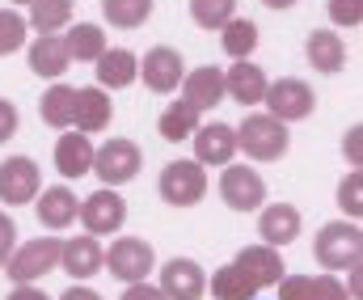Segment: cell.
<instances>
[{"label": "cell", "instance_id": "obj_37", "mask_svg": "<svg viewBox=\"0 0 363 300\" xmlns=\"http://www.w3.org/2000/svg\"><path fill=\"white\" fill-rule=\"evenodd\" d=\"M274 288H279V300H308V275H283Z\"/></svg>", "mask_w": 363, "mask_h": 300}, {"label": "cell", "instance_id": "obj_25", "mask_svg": "<svg viewBox=\"0 0 363 300\" xmlns=\"http://www.w3.org/2000/svg\"><path fill=\"white\" fill-rule=\"evenodd\" d=\"M203 123V114L190 106V101H169L165 110H161V118H157V131H161V140H169V144H178V140H190L194 135V127Z\"/></svg>", "mask_w": 363, "mask_h": 300}, {"label": "cell", "instance_id": "obj_30", "mask_svg": "<svg viewBox=\"0 0 363 300\" xmlns=\"http://www.w3.org/2000/svg\"><path fill=\"white\" fill-rule=\"evenodd\" d=\"M68 21H72V0H30L26 26H34L38 34H60Z\"/></svg>", "mask_w": 363, "mask_h": 300}, {"label": "cell", "instance_id": "obj_18", "mask_svg": "<svg viewBox=\"0 0 363 300\" xmlns=\"http://www.w3.org/2000/svg\"><path fill=\"white\" fill-rule=\"evenodd\" d=\"M258 237H262V245H274V250L291 245V241L300 237V207H291V203H271V207H262V216H258Z\"/></svg>", "mask_w": 363, "mask_h": 300}, {"label": "cell", "instance_id": "obj_38", "mask_svg": "<svg viewBox=\"0 0 363 300\" xmlns=\"http://www.w3.org/2000/svg\"><path fill=\"white\" fill-rule=\"evenodd\" d=\"M13 245H17V224H13V216H9V211H0V267L9 262Z\"/></svg>", "mask_w": 363, "mask_h": 300}, {"label": "cell", "instance_id": "obj_10", "mask_svg": "<svg viewBox=\"0 0 363 300\" xmlns=\"http://www.w3.org/2000/svg\"><path fill=\"white\" fill-rule=\"evenodd\" d=\"M135 77H144V85L152 94H174L186 77V60H182L174 47H152L140 64H135Z\"/></svg>", "mask_w": 363, "mask_h": 300}, {"label": "cell", "instance_id": "obj_5", "mask_svg": "<svg viewBox=\"0 0 363 300\" xmlns=\"http://www.w3.org/2000/svg\"><path fill=\"white\" fill-rule=\"evenodd\" d=\"M140 170H144V152H140L135 140L114 135V140H106L101 148H93V170L89 174L101 178V187H123V182H131Z\"/></svg>", "mask_w": 363, "mask_h": 300}, {"label": "cell", "instance_id": "obj_32", "mask_svg": "<svg viewBox=\"0 0 363 300\" xmlns=\"http://www.w3.org/2000/svg\"><path fill=\"white\" fill-rule=\"evenodd\" d=\"M190 17L203 30H220L224 21L237 17V0H190Z\"/></svg>", "mask_w": 363, "mask_h": 300}, {"label": "cell", "instance_id": "obj_11", "mask_svg": "<svg viewBox=\"0 0 363 300\" xmlns=\"http://www.w3.org/2000/svg\"><path fill=\"white\" fill-rule=\"evenodd\" d=\"M38 191H43V174L30 157H9L0 165V203L21 207V203H34Z\"/></svg>", "mask_w": 363, "mask_h": 300}, {"label": "cell", "instance_id": "obj_44", "mask_svg": "<svg viewBox=\"0 0 363 300\" xmlns=\"http://www.w3.org/2000/svg\"><path fill=\"white\" fill-rule=\"evenodd\" d=\"M262 4H267V9H291L296 0H262Z\"/></svg>", "mask_w": 363, "mask_h": 300}, {"label": "cell", "instance_id": "obj_39", "mask_svg": "<svg viewBox=\"0 0 363 300\" xmlns=\"http://www.w3.org/2000/svg\"><path fill=\"white\" fill-rule=\"evenodd\" d=\"M17 123H21V114H17V106H13L9 98H0V144L17 135Z\"/></svg>", "mask_w": 363, "mask_h": 300}, {"label": "cell", "instance_id": "obj_23", "mask_svg": "<svg viewBox=\"0 0 363 300\" xmlns=\"http://www.w3.org/2000/svg\"><path fill=\"white\" fill-rule=\"evenodd\" d=\"M304 55H308V64L317 72H342L347 68V43L334 30H313L304 38Z\"/></svg>", "mask_w": 363, "mask_h": 300}, {"label": "cell", "instance_id": "obj_9", "mask_svg": "<svg viewBox=\"0 0 363 300\" xmlns=\"http://www.w3.org/2000/svg\"><path fill=\"white\" fill-rule=\"evenodd\" d=\"M220 199L228 203L233 211H254V207L267 203V182H262L258 170H245V165L228 161L224 174H220Z\"/></svg>", "mask_w": 363, "mask_h": 300}, {"label": "cell", "instance_id": "obj_2", "mask_svg": "<svg viewBox=\"0 0 363 300\" xmlns=\"http://www.w3.org/2000/svg\"><path fill=\"white\" fill-rule=\"evenodd\" d=\"M237 148H245V157L254 161H279L291 148L287 123H279L274 114H245V123L237 127Z\"/></svg>", "mask_w": 363, "mask_h": 300}, {"label": "cell", "instance_id": "obj_43", "mask_svg": "<svg viewBox=\"0 0 363 300\" xmlns=\"http://www.w3.org/2000/svg\"><path fill=\"white\" fill-rule=\"evenodd\" d=\"M60 300H101V296H97L93 288H85V284L77 279V284H72V288H68V292H64V296H60Z\"/></svg>", "mask_w": 363, "mask_h": 300}, {"label": "cell", "instance_id": "obj_29", "mask_svg": "<svg viewBox=\"0 0 363 300\" xmlns=\"http://www.w3.org/2000/svg\"><path fill=\"white\" fill-rule=\"evenodd\" d=\"M211 296L216 300H258V288H254V279L237 262H228V267H220L211 275Z\"/></svg>", "mask_w": 363, "mask_h": 300}, {"label": "cell", "instance_id": "obj_41", "mask_svg": "<svg viewBox=\"0 0 363 300\" xmlns=\"http://www.w3.org/2000/svg\"><path fill=\"white\" fill-rule=\"evenodd\" d=\"M363 127L359 123H355V127H351V131H347V140H342V152H347V157H351V170H359L363 165Z\"/></svg>", "mask_w": 363, "mask_h": 300}, {"label": "cell", "instance_id": "obj_1", "mask_svg": "<svg viewBox=\"0 0 363 300\" xmlns=\"http://www.w3.org/2000/svg\"><path fill=\"white\" fill-rule=\"evenodd\" d=\"M313 258L325 271H351L363 258V228L359 220H330L313 237Z\"/></svg>", "mask_w": 363, "mask_h": 300}, {"label": "cell", "instance_id": "obj_27", "mask_svg": "<svg viewBox=\"0 0 363 300\" xmlns=\"http://www.w3.org/2000/svg\"><path fill=\"white\" fill-rule=\"evenodd\" d=\"M220 47H224V55H233V60H250L254 47H258V26H254L250 17L224 21V26H220Z\"/></svg>", "mask_w": 363, "mask_h": 300}, {"label": "cell", "instance_id": "obj_14", "mask_svg": "<svg viewBox=\"0 0 363 300\" xmlns=\"http://www.w3.org/2000/svg\"><path fill=\"white\" fill-rule=\"evenodd\" d=\"M60 271H68L72 279H93V275H101V241H97L93 233L60 241Z\"/></svg>", "mask_w": 363, "mask_h": 300}, {"label": "cell", "instance_id": "obj_22", "mask_svg": "<svg viewBox=\"0 0 363 300\" xmlns=\"http://www.w3.org/2000/svg\"><path fill=\"white\" fill-rule=\"evenodd\" d=\"M77 207H81V199L68 187H47L43 195H34V211H38L43 228H68L77 220Z\"/></svg>", "mask_w": 363, "mask_h": 300}, {"label": "cell", "instance_id": "obj_31", "mask_svg": "<svg viewBox=\"0 0 363 300\" xmlns=\"http://www.w3.org/2000/svg\"><path fill=\"white\" fill-rule=\"evenodd\" d=\"M101 17L118 30H135L152 17V0H101Z\"/></svg>", "mask_w": 363, "mask_h": 300}, {"label": "cell", "instance_id": "obj_4", "mask_svg": "<svg viewBox=\"0 0 363 300\" xmlns=\"http://www.w3.org/2000/svg\"><path fill=\"white\" fill-rule=\"evenodd\" d=\"M101 267L114 279L135 284V279H148L157 271V250L144 237H118V241H110V250H101Z\"/></svg>", "mask_w": 363, "mask_h": 300}, {"label": "cell", "instance_id": "obj_7", "mask_svg": "<svg viewBox=\"0 0 363 300\" xmlns=\"http://www.w3.org/2000/svg\"><path fill=\"white\" fill-rule=\"evenodd\" d=\"M157 191H161V199L174 203V207H194L207 195V170L199 161H169L161 170Z\"/></svg>", "mask_w": 363, "mask_h": 300}, {"label": "cell", "instance_id": "obj_13", "mask_svg": "<svg viewBox=\"0 0 363 300\" xmlns=\"http://www.w3.org/2000/svg\"><path fill=\"white\" fill-rule=\"evenodd\" d=\"M190 140H194L199 165H228L237 157V127H228V123H199Z\"/></svg>", "mask_w": 363, "mask_h": 300}, {"label": "cell", "instance_id": "obj_26", "mask_svg": "<svg viewBox=\"0 0 363 300\" xmlns=\"http://www.w3.org/2000/svg\"><path fill=\"white\" fill-rule=\"evenodd\" d=\"M64 38V47H68V60H85L93 64L101 51H106V30L101 26H93V21H77L68 34H60Z\"/></svg>", "mask_w": 363, "mask_h": 300}, {"label": "cell", "instance_id": "obj_40", "mask_svg": "<svg viewBox=\"0 0 363 300\" xmlns=\"http://www.w3.org/2000/svg\"><path fill=\"white\" fill-rule=\"evenodd\" d=\"M118 300H165V292L157 284H148V279H135V284H127V292Z\"/></svg>", "mask_w": 363, "mask_h": 300}, {"label": "cell", "instance_id": "obj_42", "mask_svg": "<svg viewBox=\"0 0 363 300\" xmlns=\"http://www.w3.org/2000/svg\"><path fill=\"white\" fill-rule=\"evenodd\" d=\"M4 300H51V296H47L43 288H34V284H17V288H13Z\"/></svg>", "mask_w": 363, "mask_h": 300}, {"label": "cell", "instance_id": "obj_19", "mask_svg": "<svg viewBox=\"0 0 363 300\" xmlns=\"http://www.w3.org/2000/svg\"><path fill=\"white\" fill-rule=\"evenodd\" d=\"M233 262L254 279V288H258V292H262V288H274V284L287 275V267H283V258H279V250H274V245H245Z\"/></svg>", "mask_w": 363, "mask_h": 300}, {"label": "cell", "instance_id": "obj_21", "mask_svg": "<svg viewBox=\"0 0 363 300\" xmlns=\"http://www.w3.org/2000/svg\"><path fill=\"white\" fill-rule=\"evenodd\" d=\"M55 170L64 178H85L93 170V140L85 131H68L55 140Z\"/></svg>", "mask_w": 363, "mask_h": 300}, {"label": "cell", "instance_id": "obj_28", "mask_svg": "<svg viewBox=\"0 0 363 300\" xmlns=\"http://www.w3.org/2000/svg\"><path fill=\"white\" fill-rule=\"evenodd\" d=\"M72 106H77V89H72V85H51V89L43 94V101H38V114H43L47 127L68 131V127H72Z\"/></svg>", "mask_w": 363, "mask_h": 300}, {"label": "cell", "instance_id": "obj_34", "mask_svg": "<svg viewBox=\"0 0 363 300\" xmlns=\"http://www.w3.org/2000/svg\"><path fill=\"white\" fill-rule=\"evenodd\" d=\"M338 207L347 211V220H359L363 216V174L351 170L342 182H338Z\"/></svg>", "mask_w": 363, "mask_h": 300}, {"label": "cell", "instance_id": "obj_3", "mask_svg": "<svg viewBox=\"0 0 363 300\" xmlns=\"http://www.w3.org/2000/svg\"><path fill=\"white\" fill-rule=\"evenodd\" d=\"M4 271L13 284H38L43 275L60 271V237H34L26 245H13Z\"/></svg>", "mask_w": 363, "mask_h": 300}, {"label": "cell", "instance_id": "obj_20", "mask_svg": "<svg viewBox=\"0 0 363 300\" xmlns=\"http://www.w3.org/2000/svg\"><path fill=\"white\" fill-rule=\"evenodd\" d=\"M97 68V85L110 94V89H127V85H135L140 77H135V64H140V55L135 51H127V47H106L97 60H93Z\"/></svg>", "mask_w": 363, "mask_h": 300}, {"label": "cell", "instance_id": "obj_15", "mask_svg": "<svg viewBox=\"0 0 363 300\" xmlns=\"http://www.w3.org/2000/svg\"><path fill=\"white\" fill-rule=\"evenodd\" d=\"M267 85L271 81L254 60H233V68H224V98L241 101V106H258Z\"/></svg>", "mask_w": 363, "mask_h": 300}, {"label": "cell", "instance_id": "obj_36", "mask_svg": "<svg viewBox=\"0 0 363 300\" xmlns=\"http://www.w3.org/2000/svg\"><path fill=\"white\" fill-rule=\"evenodd\" d=\"M330 17H334V26L355 30L363 21V0H330Z\"/></svg>", "mask_w": 363, "mask_h": 300}, {"label": "cell", "instance_id": "obj_33", "mask_svg": "<svg viewBox=\"0 0 363 300\" xmlns=\"http://www.w3.org/2000/svg\"><path fill=\"white\" fill-rule=\"evenodd\" d=\"M26 17L17 9H0V55H13L26 47Z\"/></svg>", "mask_w": 363, "mask_h": 300}, {"label": "cell", "instance_id": "obj_8", "mask_svg": "<svg viewBox=\"0 0 363 300\" xmlns=\"http://www.w3.org/2000/svg\"><path fill=\"white\" fill-rule=\"evenodd\" d=\"M77 216H81L85 233H93V237H110V233H118V228L127 224V199H123L114 187H101V191H93L89 199H81Z\"/></svg>", "mask_w": 363, "mask_h": 300}, {"label": "cell", "instance_id": "obj_17", "mask_svg": "<svg viewBox=\"0 0 363 300\" xmlns=\"http://www.w3.org/2000/svg\"><path fill=\"white\" fill-rule=\"evenodd\" d=\"M182 98L190 101L199 114L211 110V106H220V101H224V68H216V64L190 68V72L182 77Z\"/></svg>", "mask_w": 363, "mask_h": 300}, {"label": "cell", "instance_id": "obj_12", "mask_svg": "<svg viewBox=\"0 0 363 300\" xmlns=\"http://www.w3.org/2000/svg\"><path fill=\"white\" fill-rule=\"evenodd\" d=\"M165 300H203L207 292V271L194 258H169L161 267V284H157Z\"/></svg>", "mask_w": 363, "mask_h": 300}, {"label": "cell", "instance_id": "obj_45", "mask_svg": "<svg viewBox=\"0 0 363 300\" xmlns=\"http://www.w3.org/2000/svg\"><path fill=\"white\" fill-rule=\"evenodd\" d=\"M9 4H30V0H9Z\"/></svg>", "mask_w": 363, "mask_h": 300}, {"label": "cell", "instance_id": "obj_6", "mask_svg": "<svg viewBox=\"0 0 363 300\" xmlns=\"http://www.w3.org/2000/svg\"><path fill=\"white\" fill-rule=\"evenodd\" d=\"M262 101H267V114H274L279 123H300V118H308L317 110V94L300 77H279V81H271Z\"/></svg>", "mask_w": 363, "mask_h": 300}, {"label": "cell", "instance_id": "obj_35", "mask_svg": "<svg viewBox=\"0 0 363 300\" xmlns=\"http://www.w3.org/2000/svg\"><path fill=\"white\" fill-rule=\"evenodd\" d=\"M308 300H351V296H347L342 279L334 271H325V275H308Z\"/></svg>", "mask_w": 363, "mask_h": 300}, {"label": "cell", "instance_id": "obj_16", "mask_svg": "<svg viewBox=\"0 0 363 300\" xmlns=\"http://www.w3.org/2000/svg\"><path fill=\"white\" fill-rule=\"evenodd\" d=\"M114 118V101L101 85H89V89H77V106H72V127L85 131V135H97L106 131Z\"/></svg>", "mask_w": 363, "mask_h": 300}, {"label": "cell", "instance_id": "obj_24", "mask_svg": "<svg viewBox=\"0 0 363 300\" xmlns=\"http://www.w3.org/2000/svg\"><path fill=\"white\" fill-rule=\"evenodd\" d=\"M68 47H64V38L60 34H38L34 43H30V68L38 72V77H47V81H60L64 72H68Z\"/></svg>", "mask_w": 363, "mask_h": 300}]
</instances>
